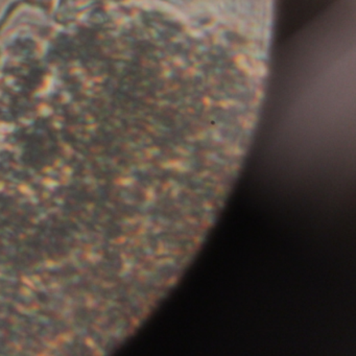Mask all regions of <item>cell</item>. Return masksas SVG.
<instances>
[{
  "label": "cell",
  "mask_w": 356,
  "mask_h": 356,
  "mask_svg": "<svg viewBox=\"0 0 356 356\" xmlns=\"http://www.w3.org/2000/svg\"><path fill=\"white\" fill-rule=\"evenodd\" d=\"M122 1L124 0H60L56 11V18L59 22H67L76 19L83 12L95 6Z\"/></svg>",
  "instance_id": "1"
}]
</instances>
